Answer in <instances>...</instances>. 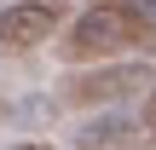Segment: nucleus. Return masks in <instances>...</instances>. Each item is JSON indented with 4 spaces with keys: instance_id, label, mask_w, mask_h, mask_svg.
I'll list each match as a JSON object with an SVG mask.
<instances>
[{
    "instance_id": "obj_1",
    "label": "nucleus",
    "mask_w": 156,
    "mask_h": 150,
    "mask_svg": "<svg viewBox=\"0 0 156 150\" xmlns=\"http://www.w3.org/2000/svg\"><path fill=\"white\" fill-rule=\"evenodd\" d=\"M139 29H145L139 12H127V6H93V12H81V17L69 23V35H64V58H69V64L110 58V52L127 46Z\"/></svg>"
},
{
    "instance_id": "obj_2",
    "label": "nucleus",
    "mask_w": 156,
    "mask_h": 150,
    "mask_svg": "<svg viewBox=\"0 0 156 150\" xmlns=\"http://www.w3.org/2000/svg\"><path fill=\"white\" fill-rule=\"evenodd\" d=\"M145 87H156L151 64H104V69L69 75V81H64V98L81 104V110H93V104H122V98H133V92H145Z\"/></svg>"
},
{
    "instance_id": "obj_3",
    "label": "nucleus",
    "mask_w": 156,
    "mask_h": 150,
    "mask_svg": "<svg viewBox=\"0 0 156 150\" xmlns=\"http://www.w3.org/2000/svg\"><path fill=\"white\" fill-rule=\"evenodd\" d=\"M58 23H64L58 0H12V6H0V52H29Z\"/></svg>"
},
{
    "instance_id": "obj_4",
    "label": "nucleus",
    "mask_w": 156,
    "mask_h": 150,
    "mask_svg": "<svg viewBox=\"0 0 156 150\" xmlns=\"http://www.w3.org/2000/svg\"><path fill=\"white\" fill-rule=\"evenodd\" d=\"M127 133H133V121H127V116H104V121L81 127V150H110V145H122Z\"/></svg>"
},
{
    "instance_id": "obj_5",
    "label": "nucleus",
    "mask_w": 156,
    "mask_h": 150,
    "mask_svg": "<svg viewBox=\"0 0 156 150\" xmlns=\"http://www.w3.org/2000/svg\"><path fill=\"white\" fill-rule=\"evenodd\" d=\"M6 150H52V145H41V139H23V145H6Z\"/></svg>"
}]
</instances>
